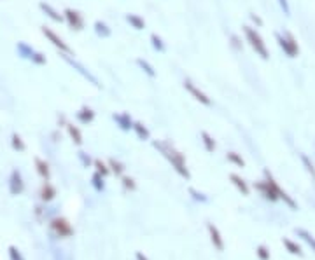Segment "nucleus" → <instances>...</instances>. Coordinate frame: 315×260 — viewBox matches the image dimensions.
I'll use <instances>...</instances> for the list:
<instances>
[{
    "label": "nucleus",
    "instance_id": "obj_27",
    "mask_svg": "<svg viewBox=\"0 0 315 260\" xmlns=\"http://www.w3.org/2000/svg\"><path fill=\"white\" fill-rule=\"evenodd\" d=\"M95 168H97V173H98V175H102L104 178L110 173V170L107 168V164H105L104 161H100V159L95 161Z\"/></svg>",
    "mask_w": 315,
    "mask_h": 260
},
{
    "label": "nucleus",
    "instance_id": "obj_34",
    "mask_svg": "<svg viewBox=\"0 0 315 260\" xmlns=\"http://www.w3.org/2000/svg\"><path fill=\"white\" fill-rule=\"evenodd\" d=\"M93 185H95L97 191H102V189H104V177L98 175V173H95L93 175Z\"/></svg>",
    "mask_w": 315,
    "mask_h": 260
},
{
    "label": "nucleus",
    "instance_id": "obj_23",
    "mask_svg": "<svg viewBox=\"0 0 315 260\" xmlns=\"http://www.w3.org/2000/svg\"><path fill=\"white\" fill-rule=\"evenodd\" d=\"M55 195H56L55 187H53L49 182H46V184L42 185V189H40V197H42V201H51Z\"/></svg>",
    "mask_w": 315,
    "mask_h": 260
},
{
    "label": "nucleus",
    "instance_id": "obj_32",
    "mask_svg": "<svg viewBox=\"0 0 315 260\" xmlns=\"http://www.w3.org/2000/svg\"><path fill=\"white\" fill-rule=\"evenodd\" d=\"M301 161H303V164H305V168H307L308 173H310L312 177L315 178V168H314V164L310 163V159H308V157H307L305 154H301Z\"/></svg>",
    "mask_w": 315,
    "mask_h": 260
},
{
    "label": "nucleus",
    "instance_id": "obj_26",
    "mask_svg": "<svg viewBox=\"0 0 315 260\" xmlns=\"http://www.w3.org/2000/svg\"><path fill=\"white\" fill-rule=\"evenodd\" d=\"M137 65L140 66V68H142V72H145V73H147V75L151 77V79H154V77H156V70H154V66H152V65H151V63H149V62H145V60L138 58V60H137Z\"/></svg>",
    "mask_w": 315,
    "mask_h": 260
},
{
    "label": "nucleus",
    "instance_id": "obj_40",
    "mask_svg": "<svg viewBox=\"0 0 315 260\" xmlns=\"http://www.w3.org/2000/svg\"><path fill=\"white\" fill-rule=\"evenodd\" d=\"M250 19H252L254 23H256V25H263V21H261V18H257V16H254V14H250Z\"/></svg>",
    "mask_w": 315,
    "mask_h": 260
},
{
    "label": "nucleus",
    "instance_id": "obj_13",
    "mask_svg": "<svg viewBox=\"0 0 315 260\" xmlns=\"http://www.w3.org/2000/svg\"><path fill=\"white\" fill-rule=\"evenodd\" d=\"M39 7L42 9V12L47 16V18H51L53 21H56V23H62L63 21V14H60L58 11H56L53 5H49V4H46V2H40L39 4Z\"/></svg>",
    "mask_w": 315,
    "mask_h": 260
},
{
    "label": "nucleus",
    "instance_id": "obj_37",
    "mask_svg": "<svg viewBox=\"0 0 315 260\" xmlns=\"http://www.w3.org/2000/svg\"><path fill=\"white\" fill-rule=\"evenodd\" d=\"M123 185H124L126 189H130V191H135V182H133V178L123 177Z\"/></svg>",
    "mask_w": 315,
    "mask_h": 260
},
{
    "label": "nucleus",
    "instance_id": "obj_10",
    "mask_svg": "<svg viewBox=\"0 0 315 260\" xmlns=\"http://www.w3.org/2000/svg\"><path fill=\"white\" fill-rule=\"evenodd\" d=\"M65 60H67V62L70 63V65L74 66V68H77V72H79L81 75L84 77V79H88V80H90V82L93 84V86L100 87V82H98V79H97V77H95V75H93V73H91V72H88V70L84 68L83 65H79V63H77V62H74V60H70V58H69V55H65Z\"/></svg>",
    "mask_w": 315,
    "mask_h": 260
},
{
    "label": "nucleus",
    "instance_id": "obj_6",
    "mask_svg": "<svg viewBox=\"0 0 315 260\" xmlns=\"http://www.w3.org/2000/svg\"><path fill=\"white\" fill-rule=\"evenodd\" d=\"M18 53L23 56V58L30 60V62H33L35 65H46V56L42 55V53H39V51H35L33 47L26 46L25 42H19L18 44Z\"/></svg>",
    "mask_w": 315,
    "mask_h": 260
},
{
    "label": "nucleus",
    "instance_id": "obj_12",
    "mask_svg": "<svg viewBox=\"0 0 315 260\" xmlns=\"http://www.w3.org/2000/svg\"><path fill=\"white\" fill-rule=\"evenodd\" d=\"M209 234H210V241H212L214 248L219 250V252H222V250H224V241H222L221 232L217 231V227H215V225L209 224Z\"/></svg>",
    "mask_w": 315,
    "mask_h": 260
},
{
    "label": "nucleus",
    "instance_id": "obj_36",
    "mask_svg": "<svg viewBox=\"0 0 315 260\" xmlns=\"http://www.w3.org/2000/svg\"><path fill=\"white\" fill-rule=\"evenodd\" d=\"M9 255H11V260H25L21 257V253H19L18 250L14 248V246H11V248H9Z\"/></svg>",
    "mask_w": 315,
    "mask_h": 260
},
{
    "label": "nucleus",
    "instance_id": "obj_41",
    "mask_svg": "<svg viewBox=\"0 0 315 260\" xmlns=\"http://www.w3.org/2000/svg\"><path fill=\"white\" fill-rule=\"evenodd\" d=\"M137 260H147V259H145V257H144V255H142V253H140V252H137Z\"/></svg>",
    "mask_w": 315,
    "mask_h": 260
},
{
    "label": "nucleus",
    "instance_id": "obj_38",
    "mask_svg": "<svg viewBox=\"0 0 315 260\" xmlns=\"http://www.w3.org/2000/svg\"><path fill=\"white\" fill-rule=\"evenodd\" d=\"M279 4H280V7H282L284 14H286V16H291V7H289V2H287V0H279Z\"/></svg>",
    "mask_w": 315,
    "mask_h": 260
},
{
    "label": "nucleus",
    "instance_id": "obj_16",
    "mask_svg": "<svg viewBox=\"0 0 315 260\" xmlns=\"http://www.w3.org/2000/svg\"><path fill=\"white\" fill-rule=\"evenodd\" d=\"M76 117L81 124H91L95 119V112H93V109H90V107H83V109L76 114Z\"/></svg>",
    "mask_w": 315,
    "mask_h": 260
},
{
    "label": "nucleus",
    "instance_id": "obj_24",
    "mask_svg": "<svg viewBox=\"0 0 315 260\" xmlns=\"http://www.w3.org/2000/svg\"><path fill=\"white\" fill-rule=\"evenodd\" d=\"M200 138H202V143H203V147H205V150L207 152H214L215 150V141H214V138L210 136L207 131H202L200 133Z\"/></svg>",
    "mask_w": 315,
    "mask_h": 260
},
{
    "label": "nucleus",
    "instance_id": "obj_21",
    "mask_svg": "<svg viewBox=\"0 0 315 260\" xmlns=\"http://www.w3.org/2000/svg\"><path fill=\"white\" fill-rule=\"evenodd\" d=\"M35 168H37V173H39L40 177L44 178V180H49L51 171H49V164H47L46 161H42V159H39V157H37V159H35Z\"/></svg>",
    "mask_w": 315,
    "mask_h": 260
},
{
    "label": "nucleus",
    "instance_id": "obj_28",
    "mask_svg": "<svg viewBox=\"0 0 315 260\" xmlns=\"http://www.w3.org/2000/svg\"><path fill=\"white\" fill-rule=\"evenodd\" d=\"M226 157H228V161H229V163L236 164V166H240V168H243V166H245V161H243L242 157H240V155L236 154V152H228V155H226Z\"/></svg>",
    "mask_w": 315,
    "mask_h": 260
},
{
    "label": "nucleus",
    "instance_id": "obj_29",
    "mask_svg": "<svg viewBox=\"0 0 315 260\" xmlns=\"http://www.w3.org/2000/svg\"><path fill=\"white\" fill-rule=\"evenodd\" d=\"M284 245H286V248L289 250L293 255H301V248L296 245V243H293L291 239H287V238H284Z\"/></svg>",
    "mask_w": 315,
    "mask_h": 260
},
{
    "label": "nucleus",
    "instance_id": "obj_30",
    "mask_svg": "<svg viewBox=\"0 0 315 260\" xmlns=\"http://www.w3.org/2000/svg\"><path fill=\"white\" fill-rule=\"evenodd\" d=\"M109 166H110V171H114L116 175H123V171H124V166L119 163V161H116V159H110L109 161Z\"/></svg>",
    "mask_w": 315,
    "mask_h": 260
},
{
    "label": "nucleus",
    "instance_id": "obj_31",
    "mask_svg": "<svg viewBox=\"0 0 315 260\" xmlns=\"http://www.w3.org/2000/svg\"><path fill=\"white\" fill-rule=\"evenodd\" d=\"M12 147H14V150H19V152H23L26 148L19 134H12Z\"/></svg>",
    "mask_w": 315,
    "mask_h": 260
},
{
    "label": "nucleus",
    "instance_id": "obj_14",
    "mask_svg": "<svg viewBox=\"0 0 315 260\" xmlns=\"http://www.w3.org/2000/svg\"><path fill=\"white\" fill-rule=\"evenodd\" d=\"M256 189L261 192V194L265 195L266 199H270V201H279V197H277V194L273 192V189L268 185V182L266 180H261L259 184H256Z\"/></svg>",
    "mask_w": 315,
    "mask_h": 260
},
{
    "label": "nucleus",
    "instance_id": "obj_7",
    "mask_svg": "<svg viewBox=\"0 0 315 260\" xmlns=\"http://www.w3.org/2000/svg\"><path fill=\"white\" fill-rule=\"evenodd\" d=\"M63 21H67V25L70 26L72 30H76V32H81V30L84 28V16L81 14L79 11H76V9H65L63 11Z\"/></svg>",
    "mask_w": 315,
    "mask_h": 260
},
{
    "label": "nucleus",
    "instance_id": "obj_25",
    "mask_svg": "<svg viewBox=\"0 0 315 260\" xmlns=\"http://www.w3.org/2000/svg\"><path fill=\"white\" fill-rule=\"evenodd\" d=\"M151 44L152 47H154V51H158V53H165V51H167V44L163 42V39H161L160 35H156V33H151Z\"/></svg>",
    "mask_w": 315,
    "mask_h": 260
},
{
    "label": "nucleus",
    "instance_id": "obj_39",
    "mask_svg": "<svg viewBox=\"0 0 315 260\" xmlns=\"http://www.w3.org/2000/svg\"><path fill=\"white\" fill-rule=\"evenodd\" d=\"M189 192H191L193 195H195V199H200V201H207V197L203 194H200V192H196L195 189H189Z\"/></svg>",
    "mask_w": 315,
    "mask_h": 260
},
{
    "label": "nucleus",
    "instance_id": "obj_22",
    "mask_svg": "<svg viewBox=\"0 0 315 260\" xmlns=\"http://www.w3.org/2000/svg\"><path fill=\"white\" fill-rule=\"evenodd\" d=\"M67 131H69V136L72 138L74 143H76V145L83 143V133H81L79 128L74 126V124H67Z\"/></svg>",
    "mask_w": 315,
    "mask_h": 260
},
{
    "label": "nucleus",
    "instance_id": "obj_15",
    "mask_svg": "<svg viewBox=\"0 0 315 260\" xmlns=\"http://www.w3.org/2000/svg\"><path fill=\"white\" fill-rule=\"evenodd\" d=\"M126 21L128 25L133 30H144L145 28V19L142 18L140 14H135V12H128L126 14Z\"/></svg>",
    "mask_w": 315,
    "mask_h": 260
},
{
    "label": "nucleus",
    "instance_id": "obj_35",
    "mask_svg": "<svg viewBox=\"0 0 315 260\" xmlns=\"http://www.w3.org/2000/svg\"><path fill=\"white\" fill-rule=\"evenodd\" d=\"M256 253H257V257H259L261 260H270V252L265 248V246H259Z\"/></svg>",
    "mask_w": 315,
    "mask_h": 260
},
{
    "label": "nucleus",
    "instance_id": "obj_17",
    "mask_svg": "<svg viewBox=\"0 0 315 260\" xmlns=\"http://www.w3.org/2000/svg\"><path fill=\"white\" fill-rule=\"evenodd\" d=\"M23 178L21 175H19V171H12L11 175V192L12 194H21L23 192Z\"/></svg>",
    "mask_w": 315,
    "mask_h": 260
},
{
    "label": "nucleus",
    "instance_id": "obj_33",
    "mask_svg": "<svg viewBox=\"0 0 315 260\" xmlns=\"http://www.w3.org/2000/svg\"><path fill=\"white\" fill-rule=\"evenodd\" d=\"M298 234H300V236H301V238H303V239H305V241H307V243H308V245H310V246H312V248H314V250H315V239H314V236H310V234H308V232H307V231H303V229H300V231H298Z\"/></svg>",
    "mask_w": 315,
    "mask_h": 260
},
{
    "label": "nucleus",
    "instance_id": "obj_11",
    "mask_svg": "<svg viewBox=\"0 0 315 260\" xmlns=\"http://www.w3.org/2000/svg\"><path fill=\"white\" fill-rule=\"evenodd\" d=\"M112 119L116 121V124L121 128V130H124V131H130L131 128H133V123L135 121L130 117V114H126V112H119V114H114L112 116Z\"/></svg>",
    "mask_w": 315,
    "mask_h": 260
},
{
    "label": "nucleus",
    "instance_id": "obj_2",
    "mask_svg": "<svg viewBox=\"0 0 315 260\" xmlns=\"http://www.w3.org/2000/svg\"><path fill=\"white\" fill-rule=\"evenodd\" d=\"M242 30H243V37H245V42L252 47L254 53H256L261 60H268L270 51H268V46H266L265 39L261 37V33L250 25H245Z\"/></svg>",
    "mask_w": 315,
    "mask_h": 260
},
{
    "label": "nucleus",
    "instance_id": "obj_3",
    "mask_svg": "<svg viewBox=\"0 0 315 260\" xmlns=\"http://www.w3.org/2000/svg\"><path fill=\"white\" fill-rule=\"evenodd\" d=\"M277 42H279L280 49H282L289 58H296V56L300 55V46H298L296 39H294L291 33L287 32L277 33Z\"/></svg>",
    "mask_w": 315,
    "mask_h": 260
},
{
    "label": "nucleus",
    "instance_id": "obj_1",
    "mask_svg": "<svg viewBox=\"0 0 315 260\" xmlns=\"http://www.w3.org/2000/svg\"><path fill=\"white\" fill-rule=\"evenodd\" d=\"M154 147L160 148V150L163 152V155L167 157L168 161H170V164L174 166V170L177 171V173L181 175L182 178L191 177V175H189V170H188V164H186L184 155H182L181 152H179L177 148L174 147V145L165 143V141H154Z\"/></svg>",
    "mask_w": 315,
    "mask_h": 260
},
{
    "label": "nucleus",
    "instance_id": "obj_18",
    "mask_svg": "<svg viewBox=\"0 0 315 260\" xmlns=\"http://www.w3.org/2000/svg\"><path fill=\"white\" fill-rule=\"evenodd\" d=\"M229 180H231V184L235 185V187L238 189V191L242 192L243 195H249L250 189H249V185H247V182L243 180L242 177H238V175H235V173H233L231 177H229Z\"/></svg>",
    "mask_w": 315,
    "mask_h": 260
},
{
    "label": "nucleus",
    "instance_id": "obj_8",
    "mask_svg": "<svg viewBox=\"0 0 315 260\" xmlns=\"http://www.w3.org/2000/svg\"><path fill=\"white\" fill-rule=\"evenodd\" d=\"M265 180L268 182V185L273 189V192H275V194H277V197H279V199H284V201H286L287 204L291 206V208H294V210H296V202H294L293 199H291L289 195H287V192H286V191H282V189H280V185L277 184L275 178L272 177V173H270L268 170L265 171Z\"/></svg>",
    "mask_w": 315,
    "mask_h": 260
},
{
    "label": "nucleus",
    "instance_id": "obj_19",
    "mask_svg": "<svg viewBox=\"0 0 315 260\" xmlns=\"http://www.w3.org/2000/svg\"><path fill=\"white\" fill-rule=\"evenodd\" d=\"M95 33H97L98 37H102V39H109L110 35H112V30L109 28V25L104 21H95Z\"/></svg>",
    "mask_w": 315,
    "mask_h": 260
},
{
    "label": "nucleus",
    "instance_id": "obj_20",
    "mask_svg": "<svg viewBox=\"0 0 315 260\" xmlns=\"http://www.w3.org/2000/svg\"><path fill=\"white\" fill-rule=\"evenodd\" d=\"M131 131H135V134L138 136V140H149V138H151V133H149V130L145 128V124L138 123V121H135L133 123Z\"/></svg>",
    "mask_w": 315,
    "mask_h": 260
},
{
    "label": "nucleus",
    "instance_id": "obj_4",
    "mask_svg": "<svg viewBox=\"0 0 315 260\" xmlns=\"http://www.w3.org/2000/svg\"><path fill=\"white\" fill-rule=\"evenodd\" d=\"M42 33H44V37H46V39L56 47V49H60V53H62V55H69V56L74 55L72 47H70L69 44H67L65 40H63L62 37L58 35V33L53 32L49 26H42Z\"/></svg>",
    "mask_w": 315,
    "mask_h": 260
},
{
    "label": "nucleus",
    "instance_id": "obj_5",
    "mask_svg": "<svg viewBox=\"0 0 315 260\" xmlns=\"http://www.w3.org/2000/svg\"><path fill=\"white\" fill-rule=\"evenodd\" d=\"M182 86H184V89L188 91V93L191 94L198 103H202V105H205V107H212V100L209 98V94L203 93V91L200 89V87L196 86L191 79H186L184 82H182Z\"/></svg>",
    "mask_w": 315,
    "mask_h": 260
},
{
    "label": "nucleus",
    "instance_id": "obj_9",
    "mask_svg": "<svg viewBox=\"0 0 315 260\" xmlns=\"http://www.w3.org/2000/svg\"><path fill=\"white\" fill-rule=\"evenodd\" d=\"M51 227H53V231H55L60 238H69V236H72V232H74L72 227H70V224L65 220V218H55V220L51 222Z\"/></svg>",
    "mask_w": 315,
    "mask_h": 260
}]
</instances>
